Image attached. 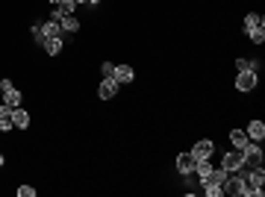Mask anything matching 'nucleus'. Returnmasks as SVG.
Masks as SVG:
<instances>
[{"mask_svg": "<svg viewBox=\"0 0 265 197\" xmlns=\"http://www.w3.org/2000/svg\"><path fill=\"white\" fill-rule=\"evenodd\" d=\"M242 159H245L242 168H259L262 165V147H259V141H248L242 147Z\"/></svg>", "mask_w": 265, "mask_h": 197, "instance_id": "f257e3e1", "label": "nucleus"}, {"mask_svg": "<svg viewBox=\"0 0 265 197\" xmlns=\"http://www.w3.org/2000/svg\"><path fill=\"white\" fill-rule=\"evenodd\" d=\"M242 165H245V159H242V150H236V147H233V150H230V153H227L224 159H221V168H224L227 174H236Z\"/></svg>", "mask_w": 265, "mask_h": 197, "instance_id": "f03ea898", "label": "nucleus"}, {"mask_svg": "<svg viewBox=\"0 0 265 197\" xmlns=\"http://www.w3.org/2000/svg\"><path fill=\"white\" fill-rule=\"evenodd\" d=\"M242 188H245V182H242V174H239V171H236V174H227L224 182H221V191H224V194H233V197L242 194Z\"/></svg>", "mask_w": 265, "mask_h": 197, "instance_id": "7ed1b4c3", "label": "nucleus"}, {"mask_svg": "<svg viewBox=\"0 0 265 197\" xmlns=\"http://www.w3.org/2000/svg\"><path fill=\"white\" fill-rule=\"evenodd\" d=\"M236 89L239 91H253L256 89V71H239L236 74Z\"/></svg>", "mask_w": 265, "mask_h": 197, "instance_id": "20e7f679", "label": "nucleus"}, {"mask_svg": "<svg viewBox=\"0 0 265 197\" xmlns=\"http://www.w3.org/2000/svg\"><path fill=\"white\" fill-rule=\"evenodd\" d=\"M212 153H215V141H209V138H203V141H198L195 147H192V156L201 162V159H212Z\"/></svg>", "mask_w": 265, "mask_h": 197, "instance_id": "39448f33", "label": "nucleus"}, {"mask_svg": "<svg viewBox=\"0 0 265 197\" xmlns=\"http://www.w3.org/2000/svg\"><path fill=\"white\" fill-rule=\"evenodd\" d=\"M133 76H136V71H133L130 65H115V74H112V80H115L118 86H127V83H133Z\"/></svg>", "mask_w": 265, "mask_h": 197, "instance_id": "423d86ee", "label": "nucleus"}, {"mask_svg": "<svg viewBox=\"0 0 265 197\" xmlns=\"http://www.w3.org/2000/svg\"><path fill=\"white\" fill-rule=\"evenodd\" d=\"M195 165H198V159H195L192 153H180V156H177V171H180V174H192Z\"/></svg>", "mask_w": 265, "mask_h": 197, "instance_id": "0eeeda50", "label": "nucleus"}, {"mask_svg": "<svg viewBox=\"0 0 265 197\" xmlns=\"http://www.w3.org/2000/svg\"><path fill=\"white\" fill-rule=\"evenodd\" d=\"M224 177H227V171H224V168H212V171L201 180V188H206V185H221V182H224Z\"/></svg>", "mask_w": 265, "mask_h": 197, "instance_id": "6e6552de", "label": "nucleus"}, {"mask_svg": "<svg viewBox=\"0 0 265 197\" xmlns=\"http://www.w3.org/2000/svg\"><path fill=\"white\" fill-rule=\"evenodd\" d=\"M97 94H100V100H112V97L118 94V83L109 76V80H103V83H100V91H97Z\"/></svg>", "mask_w": 265, "mask_h": 197, "instance_id": "1a4fd4ad", "label": "nucleus"}, {"mask_svg": "<svg viewBox=\"0 0 265 197\" xmlns=\"http://www.w3.org/2000/svg\"><path fill=\"white\" fill-rule=\"evenodd\" d=\"M12 124H15L18 130H27V127H30V112H27L24 106L12 109Z\"/></svg>", "mask_w": 265, "mask_h": 197, "instance_id": "9d476101", "label": "nucleus"}, {"mask_svg": "<svg viewBox=\"0 0 265 197\" xmlns=\"http://www.w3.org/2000/svg\"><path fill=\"white\" fill-rule=\"evenodd\" d=\"M245 133H248L250 141H262V138H265V124H262V121H250Z\"/></svg>", "mask_w": 265, "mask_h": 197, "instance_id": "9b49d317", "label": "nucleus"}, {"mask_svg": "<svg viewBox=\"0 0 265 197\" xmlns=\"http://www.w3.org/2000/svg\"><path fill=\"white\" fill-rule=\"evenodd\" d=\"M42 32H45V38H59L62 35V24L56 18H50L47 24H42Z\"/></svg>", "mask_w": 265, "mask_h": 197, "instance_id": "f8f14e48", "label": "nucleus"}, {"mask_svg": "<svg viewBox=\"0 0 265 197\" xmlns=\"http://www.w3.org/2000/svg\"><path fill=\"white\" fill-rule=\"evenodd\" d=\"M15 124H12V106H0V130H12Z\"/></svg>", "mask_w": 265, "mask_h": 197, "instance_id": "ddd939ff", "label": "nucleus"}, {"mask_svg": "<svg viewBox=\"0 0 265 197\" xmlns=\"http://www.w3.org/2000/svg\"><path fill=\"white\" fill-rule=\"evenodd\" d=\"M230 141H233V147H236V150H242L250 138H248V133H245V130H230Z\"/></svg>", "mask_w": 265, "mask_h": 197, "instance_id": "4468645a", "label": "nucleus"}, {"mask_svg": "<svg viewBox=\"0 0 265 197\" xmlns=\"http://www.w3.org/2000/svg\"><path fill=\"white\" fill-rule=\"evenodd\" d=\"M256 27H265V18L256 15V12H250V15L245 18V32H250V30H256Z\"/></svg>", "mask_w": 265, "mask_h": 197, "instance_id": "2eb2a0df", "label": "nucleus"}, {"mask_svg": "<svg viewBox=\"0 0 265 197\" xmlns=\"http://www.w3.org/2000/svg\"><path fill=\"white\" fill-rule=\"evenodd\" d=\"M3 103H6V106H12V109H18V106H21V91H18V89L3 91Z\"/></svg>", "mask_w": 265, "mask_h": 197, "instance_id": "dca6fc26", "label": "nucleus"}, {"mask_svg": "<svg viewBox=\"0 0 265 197\" xmlns=\"http://www.w3.org/2000/svg\"><path fill=\"white\" fill-rule=\"evenodd\" d=\"M59 24H62V32H77V30H80V21L74 18V15H65V18H59Z\"/></svg>", "mask_w": 265, "mask_h": 197, "instance_id": "f3484780", "label": "nucleus"}, {"mask_svg": "<svg viewBox=\"0 0 265 197\" xmlns=\"http://www.w3.org/2000/svg\"><path fill=\"white\" fill-rule=\"evenodd\" d=\"M45 50H47V56H59V53H62V35H59V38H47V42H45Z\"/></svg>", "mask_w": 265, "mask_h": 197, "instance_id": "a211bd4d", "label": "nucleus"}, {"mask_svg": "<svg viewBox=\"0 0 265 197\" xmlns=\"http://www.w3.org/2000/svg\"><path fill=\"white\" fill-rule=\"evenodd\" d=\"M236 68H239V71H259V62H250V59H236Z\"/></svg>", "mask_w": 265, "mask_h": 197, "instance_id": "6ab92c4d", "label": "nucleus"}, {"mask_svg": "<svg viewBox=\"0 0 265 197\" xmlns=\"http://www.w3.org/2000/svg\"><path fill=\"white\" fill-rule=\"evenodd\" d=\"M32 38H35V45H39V47H45L47 38H45V32H42V24H32Z\"/></svg>", "mask_w": 265, "mask_h": 197, "instance_id": "aec40b11", "label": "nucleus"}, {"mask_svg": "<svg viewBox=\"0 0 265 197\" xmlns=\"http://www.w3.org/2000/svg\"><path fill=\"white\" fill-rule=\"evenodd\" d=\"M248 35H250L253 45H262V42H265V27H256V30H250Z\"/></svg>", "mask_w": 265, "mask_h": 197, "instance_id": "412c9836", "label": "nucleus"}, {"mask_svg": "<svg viewBox=\"0 0 265 197\" xmlns=\"http://www.w3.org/2000/svg\"><path fill=\"white\" fill-rule=\"evenodd\" d=\"M100 74H103V80H109V76L115 74V65H112V62H103V65H100Z\"/></svg>", "mask_w": 265, "mask_h": 197, "instance_id": "4be33fe9", "label": "nucleus"}, {"mask_svg": "<svg viewBox=\"0 0 265 197\" xmlns=\"http://www.w3.org/2000/svg\"><path fill=\"white\" fill-rule=\"evenodd\" d=\"M203 194H206V197H218V194H224V191H221V185H206Z\"/></svg>", "mask_w": 265, "mask_h": 197, "instance_id": "5701e85b", "label": "nucleus"}, {"mask_svg": "<svg viewBox=\"0 0 265 197\" xmlns=\"http://www.w3.org/2000/svg\"><path fill=\"white\" fill-rule=\"evenodd\" d=\"M18 197H35V188L32 185H21L18 188Z\"/></svg>", "mask_w": 265, "mask_h": 197, "instance_id": "b1692460", "label": "nucleus"}, {"mask_svg": "<svg viewBox=\"0 0 265 197\" xmlns=\"http://www.w3.org/2000/svg\"><path fill=\"white\" fill-rule=\"evenodd\" d=\"M9 89H15L12 80H0V91H9Z\"/></svg>", "mask_w": 265, "mask_h": 197, "instance_id": "393cba45", "label": "nucleus"}, {"mask_svg": "<svg viewBox=\"0 0 265 197\" xmlns=\"http://www.w3.org/2000/svg\"><path fill=\"white\" fill-rule=\"evenodd\" d=\"M3 162H6V159H3V153H0V168H3Z\"/></svg>", "mask_w": 265, "mask_h": 197, "instance_id": "a878e982", "label": "nucleus"}, {"mask_svg": "<svg viewBox=\"0 0 265 197\" xmlns=\"http://www.w3.org/2000/svg\"><path fill=\"white\" fill-rule=\"evenodd\" d=\"M89 3H92V6H94V3H100V0H89Z\"/></svg>", "mask_w": 265, "mask_h": 197, "instance_id": "bb28decb", "label": "nucleus"}, {"mask_svg": "<svg viewBox=\"0 0 265 197\" xmlns=\"http://www.w3.org/2000/svg\"><path fill=\"white\" fill-rule=\"evenodd\" d=\"M47 3H53V6H56V3H59V0H47Z\"/></svg>", "mask_w": 265, "mask_h": 197, "instance_id": "cd10ccee", "label": "nucleus"}, {"mask_svg": "<svg viewBox=\"0 0 265 197\" xmlns=\"http://www.w3.org/2000/svg\"><path fill=\"white\" fill-rule=\"evenodd\" d=\"M77 3H89V0H77Z\"/></svg>", "mask_w": 265, "mask_h": 197, "instance_id": "c85d7f7f", "label": "nucleus"}]
</instances>
